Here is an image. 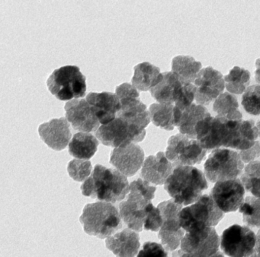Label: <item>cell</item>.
I'll return each instance as SVG.
<instances>
[{"instance_id": "6da1fadb", "label": "cell", "mask_w": 260, "mask_h": 257, "mask_svg": "<svg viewBox=\"0 0 260 257\" xmlns=\"http://www.w3.org/2000/svg\"><path fill=\"white\" fill-rule=\"evenodd\" d=\"M129 187L127 176L119 170L96 164L80 189L83 196L115 203L125 198L129 193Z\"/></svg>"}, {"instance_id": "7a4b0ae2", "label": "cell", "mask_w": 260, "mask_h": 257, "mask_svg": "<svg viewBox=\"0 0 260 257\" xmlns=\"http://www.w3.org/2000/svg\"><path fill=\"white\" fill-rule=\"evenodd\" d=\"M208 187L203 172L192 166L175 167L164 184L166 191L175 202L182 205L197 202Z\"/></svg>"}, {"instance_id": "3957f363", "label": "cell", "mask_w": 260, "mask_h": 257, "mask_svg": "<svg viewBox=\"0 0 260 257\" xmlns=\"http://www.w3.org/2000/svg\"><path fill=\"white\" fill-rule=\"evenodd\" d=\"M121 218L119 211L112 203L98 202L84 207L80 222L86 234L105 239L121 228Z\"/></svg>"}, {"instance_id": "277c9868", "label": "cell", "mask_w": 260, "mask_h": 257, "mask_svg": "<svg viewBox=\"0 0 260 257\" xmlns=\"http://www.w3.org/2000/svg\"><path fill=\"white\" fill-rule=\"evenodd\" d=\"M156 190V187L141 178L130 184L127 200L119 205L121 218L130 229L137 232L143 231L146 208L154 198Z\"/></svg>"}, {"instance_id": "5b68a950", "label": "cell", "mask_w": 260, "mask_h": 257, "mask_svg": "<svg viewBox=\"0 0 260 257\" xmlns=\"http://www.w3.org/2000/svg\"><path fill=\"white\" fill-rule=\"evenodd\" d=\"M224 217L212 196L202 195L200 199L179 213V224L184 231L191 232L208 227L216 226Z\"/></svg>"}, {"instance_id": "8992f818", "label": "cell", "mask_w": 260, "mask_h": 257, "mask_svg": "<svg viewBox=\"0 0 260 257\" xmlns=\"http://www.w3.org/2000/svg\"><path fill=\"white\" fill-rule=\"evenodd\" d=\"M48 90L58 100H70L86 95V78L76 65L54 70L47 80Z\"/></svg>"}, {"instance_id": "52a82bcc", "label": "cell", "mask_w": 260, "mask_h": 257, "mask_svg": "<svg viewBox=\"0 0 260 257\" xmlns=\"http://www.w3.org/2000/svg\"><path fill=\"white\" fill-rule=\"evenodd\" d=\"M243 167L238 152L226 149L213 151L204 165L205 176L211 182L237 179Z\"/></svg>"}, {"instance_id": "ba28073f", "label": "cell", "mask_w": 260, "mask_h": 257, "mask_svg": "<svg viewBox=\"0 0 260 257\" xmlns=\"http://www.w3.org/2000/svg\"><path fill=\"white\" fill-rule=\"evenodd\" d=\"M235 121L219 116L206 117L196 126V139L205 150L228 148Z\"/></svg>"}, {"instance_id": "9c48e42d", "label": "cell", "mask_w": 260, "mask_h": 257, "mask_svg": "<svg viewBox=\"0 0 260 257\" xmlns=\"http://www.w3.org/2000/svg\"><path fill=\"white\" fill-rule=\"evenodd\" d=\"M145 135V129L129 124L119 117H116L108 124L100 126L95 132V136L103 144L115 149L143 141Z\"/></svg>"}, {"instance_id": "30bf717a", "label": "cell", "mask_w": 260, "mask_h": 257, "mask_svg": "<svg viewBox=\"0 0 260 257\" xmlns=\"http://www.w3.org/2000/svg\"><path fill=\"white\" fill-rule=\"evenodd\" d=\"M206 154L197 139L182 134L170 137L166 151V156L175 167L200 164Z\"/></svg>"}, {"instance_id": "8fae6325", "label": "cell", "mask_w": 260, "mask_h": 257, "mask_svg": "<svg viewBox=\"0 0 260 257\" xmlns=\"http://www.w3.org/2000/svg\"><path fill=\"white\" fill-rule=\"evenodd\" d=\"M256 236L248 227L234 225L220 237V248L230 257H248L255 251Z\"/></svg>"}, {"instance_id": "7c38bea8", "label": "cell", "mask_w": 260, "mask_h": 257, "mask_svg": "<svg viewBox=\"0 0 260 257\" xmlns=\"http://www.w3.org/2000/svg\"><path fill=\"white\" fill-rule=\"evenodd\" d=\"M220 240L213 227L188 232L181 241V249L191 257H211L218 252Z\"/></svg>"}, {"instance_id": "4fadbf2b", "label": "cell", "mask_w": 260, "mask_h": 257, "mask_svg": "<svg viewBox=\"0 0 260 257\" xmlns=\"http://www.w3.org/2000/svg\"><path fill=\"white\" fill-rule=\"evenodd\" d=\"M194 85L196 88V102L199 105H208L223 92L225 82L220 71L208 66L201 70Z\"/></svg>"}, {"instance_id": "5bb4252c", "label": "cell", "mask_w": 260, "mask_h": 257, "mask_svg": "<svg viewBox=\"0 0 260 257\" xmlns=\"http://www.w3.org/2000/svg\"><path fill=\"white\" fill-rule=\"evenodd\" d=\"M245 188L240 179L217 182L211 191L214 202L223 212L236 211L243 202Z\"/></svg>"}, {"instance_id": "9a60e30c", "label": "cell", "mask_w": 260, "mask_h": 257, "mask_svg": "<svg viewBox=\"0 0 260 257\" xmlns=\"http://www.w3.org/2000/svg\"><path fill=\"white\" fill-rule=\"evenodd\" d=\"M66 118L75 130L81 132H96L100 121L87 100H73L65 104Z\"/></svg>"}, {"instance_id": "2e32d148", "label": "cell", "mask_w": 260, "mask_h": 257, "mask_svg": "<svg viewBox=\"0 0 260 257\" xmlns=\"http://www.w3.org/2000/svg\"><path fill=\"white\" fill-rule=\"evenodd\" d=\"M144 152L141 146L132 143L124 148H117L111 154L110 163L126 176H132L141 169Z\"/></svg>"}, {"instance_id": "e0dca14e", "label": "cell", "mask_w": 260, "mask_h": 257, "mask_svg": "<svg viewBox=\"0 0 260 257\" xmlns=\"http://www.w3.org/2000/svg\"><path fill=\"white\" fill-rule=\"evenodd\" d=\"M39 133L44 142L55 151L66 149L72 136L69 121L65 117L42 123L39 126Z\"/></svg>"}, {"instance_id": "ac0fdd59", "label": "cell", "mask_w": 260, "mask_h": 257, "mask_svg": "<svg viewBox=\"0 0 260 257\" xmlns=\"http://www.w3.org/2000/svg\"><path fill=\"white\" fill-rule=\"evenodd\" d=\"M86 100L93 109L99 121L103 125L113 121L121 109L119 98L113 93L91 92L86 96Z\"/></svg>"}, {"instance_id": "d6986e66", "label": "cell", "mask_w": 260, "mask_h": 257, "mask_svg": "<svg viewBox=\"0 0 260 257\" xmlns=\"http://www.w3.org/2000/svg\"><path fill=\"white\" fill-rule=\"evenodd\" d=\"M173 171V164L164 152H159L156 155H150L146 158L141 169V176L147 182L162 185Z\"/></svg>"}, {"instance_id": "ffe728a7", "label": "cell", "mask_w": 260, "mask_h": 257, "mask_svg": "<svg viewBox=\"0 0 260 257\" xmlns=\"http://www.w3.org/2000/svg\"><path fill=\"white\" fill-rule=\"evenodd\" d=\"M210 116L208 109L202 105L192 103L183 111L175 106L174 125L181 134L196 139V126L201 120Z\"/></svg>"}, {"instance_id": "44dd1931", "label": "cell", "mask_w": 260, "mask_h": 257, "mask_svg": "<svg viewBox=\"0 0 260 257\" xmlns=\"http://www.w3.org/2000/svg\"><path fill=\"white\" fill-rule=\"evenodd\" d=\"M106 246L116 257H135L140 248L139 234L130 228L108 237Z\"/></svg>"}, {"instance_id": "7402d4cb", "label": "cell", "mask_w": 260, "mask_h": 257, "mask_svg": "<svg viewBox=\"0 0 260 257\" xmlns=\"http://www.w3.org/2000/svg\"><path fill=\"white\" fill-rule=\"evenodd\" d=\"M258 137V129L252 120H236L228 148L248 150L255 144Z\"/></svg>"}, {"instance_id": "603a6c76", "label": "cell", "mask_w": 260, "mask_h": 257, "mask_svg": "<svg viewBox=\"0 0 260 257\" xmlns=\"http://www.w3.org/2000/svg\"><path fill=\"white\" fill-rule=\"evenodd\" d=\"M181 84L182 82L173 71H165L159 74L156 83L150 88V94L159 103L173 104Z\"/></svg>"}, {"instance_id": "cb8c5ba5", "label": "cell", "mask_w": 260, "mask_h": 257, "mask_svg": "<svg viewBox=\"0 0 260 257\" xmlns=\"http://www.w3.org/2000/svg\"><path fill=\"white\" fill-rule=\"evenodd\" d=\"M117 117L141 129H145L151 120L147 106L140 98L121 102V109L117 114Z\"/></svg>"}, {"instance_id": "d4e9b609", "label": "cell", "mask_w": 260, "mask_h": 257, "mask_svg": "<svg viewBox=\"0 0 260 257\" xmlns=\"http://www.w3.org/2000/svg\"><path fill=\"white\" fill-rule=\"evenodd\" d=\"M100 142L92 134L78 132L73 137L69 144V153L74 158L89 160L94 156Z\"/></svg>"}, {"instance_id": "484cf974", "label": "cell", "mask_w": 260, "mask_h": 257, "mask_svg": "<svg viewBox=\"0 0 260 257\" xmlns=\"http://www.w3.org/2000/svg\"><path fill=\"white\" fill-rule=\"evenodd\" d=\"M202 67V63L192 56H177L172 60V71L183 83L194 82Z\"/></svg>"}, {"instance_id": "4316f807", "label": "cell", "mask_w": 260, "mask_h": 257, "mask_svg": "<svg viewBox=\"0 0 260 257\" xmlns=\"http://www.w3.org/2000/svg\"><path fill=\"white\" fill-rule=\"evenodd\" d=\"M134 70L135 73L132 79V85L141 91L150 90L160 74L159 68L147 62L138 64Z\"/></svg>"}, {"instance_id": "83f0119b", "label": "cell", "mask_w": 260, "mask_h": 257, "mask_svg": "<svg viewBox=\"0 0 260 257\" xmlns=\"http://www.w3.org/2000/svg\"><path fill=\"white\" fill-rule=\"evenodd\" d=\"M213 109L217 113V116L228 120H243L242 114L239 111L237 97L228 92L223 93L214 100Z\"/></svg>"}, {"instance_id": "f1b7e54d", "label": "cell", "mask_w": 260, "mask_h": 257, "mask_svg": "<svg viewBox=\"0 0 260 257\" xmlns=\"http://www.w3.org/2000/svg\"><path fill=\"white\" fill-rule=\"evenodd\" d=\"M174 109L173 104L153 103L149 107L150 119L155 126L166 130L174 129Z\"/></svg>"}, {"instance_id": "f546056e", "label": "cell", "mask_w": 260, "mask_h": 257, "mask_svg": "<svg viewBox=\"0 0 260 257\" xmlns=\"http://www.w3.org/2000/svg\"><path fill=\"white\" fill-rule=\"evenodd\" d=\"M225 86L230 93L241 94L250 83V72L248 70L235 66L224 76Z\"/></svg>"}, {"instance_id": "4dcf8cb0", "label": "cell", "mask_w": 260, "mask_h": 257, "mask_svg": "<svg viewBox=\"0 0 260 257\" xmlns=\"http://www.w3.org/2000/svg\"><path fill=\"white\" fill-rule=\"evenodd\" d=\"M243 222L247 226L260 228V197L247 196L240 207Z\"/></svg>"}, {"instance_id": "1f68e13d", "label": "cell", "mask_w": 260, "mask_h": 257, "mask_svg": "<svg viewBox=\"0 0 260 257\" xmlns=\"http://www.w3.org/2000/svg\"><path fill=\"white\" fill-rule=\"evenodd\" d=\"M244 188L255 197H260V161L249 163L241 176Z\"/></svg>"}, {"instance_id": "d6a6232c", "label": "cell", "mask_w": 260, "mask_h": 257, "mask_svg": "<svg viewBox=\"0 0 260 257\" xmlns=\"http://www.w3.org/2000/svg\"><path fill=\"white\" fill-rule=\"evenodd\" d=\"M242 105L251 115L260 114V85L248 87L242 97Z\"/></svg>"}, {"instance_id": "836d02e7", "label": "cell", "mask_w": 260, "mask_h": 257, "mask_svg": "<svg viewBox=\"0 0 260 257\" xmlns=\"http://www.w3.org/2000/svg\"><path fill=\"white\" fill-rule=\"evenodd\" d=\"M92 164L86 160L74 159L68 164V170L70 176L74 180L82 182L89 177L92 173Z\"/></svg>"}, {"instance_id": "e575fe53", "label": "cell", "mask_w": 260, "mask_h": 257, "mask_svg": "<svg viewBox=\"0 0 260 257\" xmlns=\"http://www.w3.org/2000/svg\"><path fill=\"white\" fill-rule=\"evenodd\" d=\"M196 88L194 84L182 82L176 91L175 106L181 111L191 106L196 97Z\"/></svg>"}, {"instance_id": "d590c367", "label": "cell", "mask_w": 260, "mask_h": 257, "mask_svg": "<svg viewBox=\"0 0 260 257\" xmlns=\"http://www.w3.org/2000/svg\"><path fill=\"white\" fill-rule=\"evenodd\" d=\"M185 231L182 228L178 230H165L161 228L158 237L160 239L166 250L173 251L177 249L184 237Z\"/></svg>"}, {"instance_id": "8d00e7d4", "label": "cell", "mask_w": 260, "mask_h": 257, "mask_svg": "<svg viewBox=\"0 0 260 257\" xmlns=\"http://www.w3.org/2000/svg\"><path fill=\"white\" fill-rule=\"evenodd\" d=\"M164 224V219L159 208L154 207L150 202L146 208V216L144 219V228L147 231H159Z\"/></svg>"}, {"instance_id": "74e56055", "label": "cell", "mask_w": 260, "mask_h": 257, "mask_svg": "<svg viewBox=\"0 0 260 257\" xmlns=\"http://www.w3.org/2000/svg\"><path fill=\"white\" fill-rule=\"evenodd\" d=\"M137 257H168L162 245L155 242H146Z\"/></svg>"}, {"instance_id": "f35d334b", "label": "cell", "mask_w": 260, "mask_h": 257, "mask_svg": "<svg viewBox=\"0 0 260 257\" xmlns=\"http://www.w3.org/2000/svg\"><path fill=\"white\" fill-rule=\"evenodd\" d=\"M115 93L121 103L132 99L140 98V94L138 89L132 84H121L119 86L117 87Z\"/></svg>"}, {"instance_id": "ab89813d", "label": "cell", "mask_w": 260, "mask_h": 257, "mask_svg": "<svg viewBox=\"0 0 260 257\" xmlns=\"http://www.w3.org/2000/svg\"><path fill=\"white\" fill-rule=\"evenodd\" d=\"M239 155L243 162L250 163L260 156V141H257L251 149L246 151H239Z\"/></svg>"}, {"instance_id": "60d3db41", "label": "cell", "mask_w": 260, "mask_h": 257, "mask_svg": "<svg viewBox=\"0 0 260 257\" xmlns=\"http://www.w3.org/2000/svg\"><path fill=\"white\" fill-rule=\"evenodd\" d=\"M255 66H256V69L255 71V81L260 85V58L255 61Z\"/></svg>"}, {"instance_id": "b9f144b4", "label": "cell", "mask_w": 260, "mask_h": 257, "mask_svg": "<svg viewBox=\"0 0 260 257\" xmlns=\"http://www.w3.org/2000/svg\"><path fill=\"white\" fill-rule=\"evenodd\" d=\"M171 257H191L189 255V254L186 253V252H184L182 249H179V250L175 251V252H173L172 254Z\"/></svg>"}, {"instance_id": "7bdbcfd3", "label": "cell", "mask_w": 260, "mask_h": 257, "mask_svg": "<svg viewBox=\"0 0 260 257\" xmlns=\"http://www.w3.org/2000/svg\"><path fill=\"white\" fill-rule=\"evenodd\" d=\"M255 251L260 256V230L257 233L256 243H255Z\"/></svg>"}, {"instance_id": "ee69618b", "label": "cell", "mask_w": 260, "mask_h": 257, "mask_svg": "<svg viewBox=\"0 0 260 257\" xmlns=\"http://www.w3.org/2000/svg\"><path fill=\"white\" fill-rule=\"evenodd\" d=\"M211 257H224L223 256V253L220 251L217 252V253L214 254V255H211Z\"/></svg>"}, {"instance_id": "f6af8a7d", "label": "cell", "mask_w": 260, "mask_h": 257, "mask_svg": "<svg viewBox=\"0 0 260 257\" xmlns=\"http://www.w3.org/2000/svg\"><path fill=\"white\" fill-rule=\"evenodd\" d=\"M256 127L257 129H258V136L260 137V119L258 120V122H257Z\"/></svg>"}, {"instance_id": "bcb514c9", "label": "cell", "mask_w": 260, "mask_h": 257, "mask_svg": "<svg viewBox=\"0 0 260 257\" xmlns=\"http://www.w3.org/2000/svg\"><path fill=\"white\" fill-rule=\"evenodd\" d=\"M248 257H260L259 255H258V254L256 253V252L255 251H254L253 253L252 254V255H249V256Z\"/></svg>"}]
</instances>
